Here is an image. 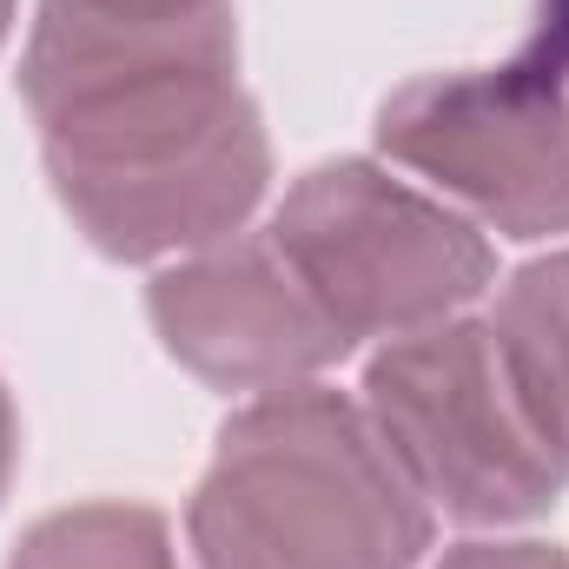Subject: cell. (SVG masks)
<instances>
[{"label":"cell","mask_w":569,"mask_h":569,"mask_svg":"<svg viewBox=\"0 0 569 569\" xmlns=\"http://www.w3.org/2000/svg\"><path fill=\"white\" fill-rule=\"evenodd\" d=\"M7 569H172V543L140 503H87L33 523Z\"/></svg>","instance_id":"obj_7"},{"label":"cell","mask_w":569,"mask_h":569,"mask_svg":"<svg viewBox=\"0 0 569 569\" xmlns=\"http://www.w3.org/2000/svg\"><path fill=\"white\" fill-rule=\"evenodd\" d=\"M166 351L219 391H284L351 351L345 325L291 272L279 239H232L152 279Z\"/></svg>","instance_id":"obj_6"},{"label":"cell","mask_w":569,"mask_h":569,"mask_svg":"<svg viewBox=\"0 0 569 569\" xmlns=\"http://www.w3.org/2000/svg\"><path fill=\"white\" fill-rule=\"evenodd\" d=\"M272 239L345 338H411L470 305L497 259L483 232L365 159L305 172L284 192Z\"/></svg>","instance_id":"obj_4"},{"label":"cell","mask_w":569,"mask_h":569,"mask_svg":"<svg viewBox=\"0 0 569 569\" xmlns=\"http://www.w3.org/2000/svg\"><path fill=\"white\" fill-rule=\"evenodd\" d=\"M378 146L470 199L510 239L569 232V100L517 60L411 80L385 100Z\"/></svg>","instance_id":"obj_5"},{"label":"cell","mask_w":569,"mask_h":569,"mask_svg":"<svg viewBox=\"0 0 569 569\" xmlns=\"http://www.w3.org/2000/svg\"><path fill=\"white\" fill-rule=\"evenodd\" d=\"M7 20H13V0H0V40H7Z\"/></svg>","instance_id":"obj_11"},{"label":"cell","mask_w":569,"mask_h":569,"mask_svg":"<svg viewBox=\"0 0 569 569\" xmlns=\"http://www.w3.org/2000/svg\"><path fill=\"white\" fill-rule=\"evenodd\" d=\"M13 450H20V437H13V405H7V391H0V490H7V477H13Z\"/></svg>","instance_id":"obj_10"},{"label":"cell","mask_w":569,"mask_h":569,"mask_svg":"<svg viewBox=\"0 0 569 569\" xmlns=\"http://www.w3.org/2000/svg\"><path fill=\"white\" fill-rule=\"evenodd\" d=\"M192 550L199 569H418L430 503L365 405L284 385L219 430Z\"/></svg>","instance_id":"obj_2"},{"label":"cell","mask_w":569,"mask_h":569,"mask_svg":"<svg viewBox=\"0 0 569 569\" xmlns=\"http://www.w3.org/2000/svg\"><path fill=\"white\" fill-rule=\"evenodd\" d=\"M437 569H569L550 543H463Z\"/></svg>","instance_id":"obj_9"},{"label":"cell","mask_w":569,"mask_h":569,"mask_svg":"<svg viewBox=\"0 0 569 569\" xmlns=\"http://www.w3.org/2000/svg\"><path fill=\"white\" fill-rule=\"evenodd\" d=\"M517 67H530V73H543V80H563V67H569V0H537V27H530Z\"/></svg>","instance_id":"obj_8"},{"label":"cell","mask_w":569,"mask_h":569,"mask_svg":"<svg viewBox=\"0 0 569 569\" xmlns=\"http://www.w3.org/2000/svg\"><path fill=\"white\" fill-rule=\"evenodd\" d=\"M20 93L60 206L113 259L219 246L266 199L232 0H40Z\"/></svg>","instance_id":"obj_1"},{"label":"cell","mask_w":569,"mask_h":569,"mask_svg":"<svg viewBox=\"0 0 569 569\" xmlns=\"http://www.w3.org/2000/svg\"><path fill=\"white\" fill-rule=\"evenodd\" d=\"M365 418L418 497L457 523H523L569 483L563 443L530 411L490 318L398 338L365 371Z\"/></svg>","instance_id":"obj_3"}]
</instances>
